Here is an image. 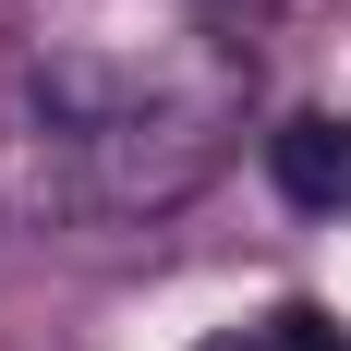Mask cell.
<instances>
[{"label":"cell","mask_w":351,"mask_h":351,"mask_svg":"<svg viewBox=\"0 0 351 351\" xmlns=\"http://www.w3.org/2000/svg\"><path fill=\"white\" fill-rule=\"evenodd\" d=\"M206 351H254V339H206Z\"/></svg>","instance_id":"4"},{"label":"cell","mask_w":351,"mask_h":351,"mask_svg":"<svg viewBox=\"0 0 351 351\" xmlns=\"http://www.w3.org/2000/svg\"><path fill=\"white\" fill-rule=\"evenodd\" d=\"M230 85L170 73L134 49L49 36L0 85V218L12 230H97V218H158L218 170Z\"/></svg>","instance_id":"1"},{"label":"cell","mask_w":351,"mask_h":351,"mask_svg":"<svg viewBox=\"0 0 351 351\" xmlns=\"http://www.w3.org/2000/svg\"><path fill=\"white\" fill-rule=\"evenodd\" d=\"M254 351H351V339H339V315H327V303H279V315L254 327Z\"/></svg>","instance_id":"3"},{"label":"cell","mask_w":351,"mask_h":351,"mask_svg":"<svg viewBox=\"0 0 351 351\" xmlns=\"http://www.w3.org/2000/svg\"><path fill=\"white\" fill-rule=\"evenodd\" d=\"M267 170H279V194L303 218H351V121H327V109L279 121L267 134Z\"/></svg>","instance_id":"2"}]
</instances>
